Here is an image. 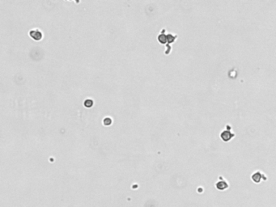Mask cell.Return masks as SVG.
Wrapping results in <instances>:
<instances>
[{
    "instance_id": "obj_1",
    "label": "cell",
    "mask_w": 276,
    "mask_h": 207,
    "mask_svg": "<svg viewBox=\"0 0 276 207\" xmlns=\"http://www.w3.org/2000/svg\"><path fill=\"white\" fill-rule=\"evenodd\" d=\"M251 180H252L254 183L259 184L262 181H266L267 180V176L265 175V173L258 170V171L254 172L251 175Z\"/></svg>"
},
{
    "instance_id": "obj_2",
    "label": "cell",
    "mask_w": 276,
    "mask_h": 207,
    "mask_svg": "<svg viewBox=\"0 0 276 207\" xmlns=\"http://www.w3.org/2000/svg\"><path fill=\"white\" fill-rule=\"evenodd\" d=\"M235 135L236 134H235V133H234L232 129H227V128H225V129H223L220 132V138H221L222 140L224 141V142H226V143L229 142L230 140H232L235 137Z\"/></svg>"
},
{
    "instance_id": "obj_3",
    "label": "cell",
    "mask_w": 276,
    "mask_h": 207,
    "mask_svg": "<svg viewBox=\"0 0 276 207\" xmlns=\"http://www.w3.org/2000/svg\"><path fill=\"white\" fill-rule=\"evenodd\" d=\"M216 189L220 190V191H224L226 189H228L229 187V184L223 176H219V179L216 182Z\"/></svg>"
},
{
    "instance_id": "obj_4",
    "label": "cell",
    "mask_w": 276,
    "mask_h": 207,
    "mask_svg": "<svg viewBox=\"0 0 276 207\" xmlns=\"http://www.w3.org/2000/svg\"><path fill=\"white\" fill-rule=\"evenodd\" d=\"M29 35H30L31 37H32V38L35 40H40L43 37V34H42V32H41V31L39 30V29H37V28L30 31V32H29Z\"/></svg>"
},
{
    "instance_id": "obj_5",
    "label": "cell",
    "mask_w": 276,
    "mask_h": 207,
    "mask_svg": "<svg viewBox=\"0 0 276 207\" xmlns=\"http://www.w3.org/2000/svg\"><path fill=\"white\" fill-rule=\"evenodd\" d=\"M177 37H178V36H177V35H174V34H173V33H169V34L167 35L168 42L169 43L174 42V41L176 40V39H177Z\"/></svg>"
},
{
    "instance_id": "obj_6",
    "label": "cell",
    "mask_w": 276,
    "mask_h": 207,
    "mask_svg": "<svg viewBox=\"0 0 276 207\" xmlns=\"http://www.w3.org/2000/svg\"><path fill=\"white\" fill-rule=\"evenodd\" d=\"M158 40H159V42L162 43V44H165L166 42H168L167 36L164 34H162V33L158 36Z\"/></svg>"
},
{
    "instance_id": "obj_7",
    "label": "cell",
    "mask_w": 276,
    "mask_h": 207,
    "mask_svg": "<svg viewBox=\"0 0 276 207\" xmlns=\"http://www.w3.org/2000/svg\"><path fill=\"white\" fill-rule=\"evenodd\" d=\"M83 105H84V106H86L87 107V108H90V107H92L93 105V101H92V100H86V101H84V103H83Z\"/></svg>"
},
{
    "instance_id": "obj_8",
    "label": "cell",
    "mask_w": 276,
    "mask_h": 207,
    "mask_svg": "<svg viewBox=\"0 0 276 207\" xmlns=\"http://www.w3.org/2000/svg\"><path fill=\"white\" fill-rule=\"evenodd\" d=\"M111 122H112V120H111L109 117H106V118L103 121V123L105 124V125H111Z\"/></svg>"
}]
</instances>
